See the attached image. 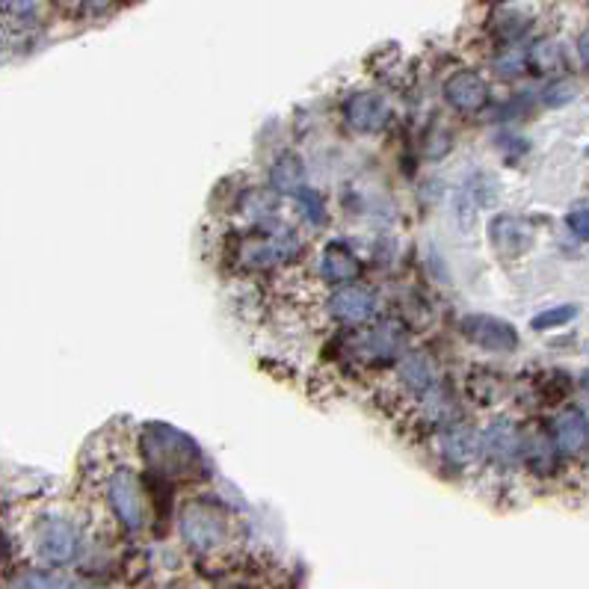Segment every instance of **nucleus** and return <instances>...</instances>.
<instances>
[{
    "mask_svg": "<svg viewBox=\"0 0 589 589\" xmlns=\"http://www.w3.org/2000/svg\"><path fill=\"white\" fill-rule=\"evenodd\" d=\"M178 527L184 542L199 554H210L228 542V513L210 500H190L178 516Z\"/></svg>",
    "mask_w": 589,
    "mask_h": 589,
    "instance_id": "1",
    "label": "nucleus"
},
{
    "mask_svg": "<svg viewBox=\"0 0 589 589\" xmlns=\"http://www.w3.org/2000/svg\"><path fill=\"white\" fill-rule=\"evenodd\" d=\"M151 439L142 441V448L149 450V457L158 468V474H187V471L201 465V453L184 432L172 427H149Z\"/></svg>",
    "mask_w": 589,
    "mask_h": 589,
    "instance_id": "2",
    "label": "nucleus"
},
{
    "mask_svg": "<svg viewBox=\"0 0 589 589\" xmlns=\"http://www.w3.org/2000/svg\"><path fill=\"white\" fill-rule=\"evenodd\" d=\"M104 491H107V504L113 516L122 521L124 530L137 534L146 525V491H142L140 477L133 474L128 465H115L107 480H104Z\"/></svg>",
    "mask_w": 589,
    "mask_h": 589,
    "instance_id": "3",
    "label": "nucleus"
},
{
    "mask_svg": "<svg viewBox=\"0 0 589 589\" xmlns=\"http://www.w3.org/2000/svg\"><path fill=\"white\" fill-rule=\"evenodd\" d=\"M296 252H299V237L294 231H287L285 226L278 231L267 228L246 240L243 249H240V264L246 269H276L287 264V260H294Z\"/></svg>",
    "mask_w": 589,
    "mask_h": 589,
    "instance_id": "4",
    "label": "nucleus"
},
{
    "mask_svg": "<svg viewBox=\"0 0 589 589\" xmlns=\"http://www.w3.org/2000/svg\"><path fill=\"white\" fill-rule=\"evenodd\" d=\"M376 291L362 282H346V285H337L335 291L329 294V317L335 323H344V326H364L371 323L376 317Z\"/></svg>",
    "mask_w": 589,
    "mask_h": 589,
    "instance_id": "5",
    "label": "nucleus"
},
{
    "mask_svg": "<svg viewBox=\"0 0 589 589\" xmlns=\"http://www.w3.org/2000/svg\"><path fill=\"white\" fill-rule=\"evenodd\" d=\"M405 344H409L405 326L397 320H382L355 337L353 350L362 355V362L380 364V362H391V359H397V355H403Z\"/></svg>",
    "mask_w": 589,
    "mask_h": 589,
    "instance_id": "6",
    "label": "nucleus"
},
{
    "mask_svg": "<svg viewBox=\"0 0 589 589\" xmlns=\"http://www.w3.org/2000/svg\"><path fill=\"white\" fill-rule=\"evenodd\" d=\"M344 122L353 133H380L385 124L391 122V104L382 98L380 92L362 90L353 92L350 98L344 101Z\"/></svg>",
    "mask_w": 589,
    "mask_h": 589,
    "instance_id": "7",
    "label": "nucleus"
},
{
    "mask_svg": "<svg viewBox=\"0 0 589 589\" xmlns=\"http://www.w3.org/2000/svg\"><path fill=\"white\" fill-rule=\"evenodd\" d=\"M462 335L474 346L489 350V353H513L518 346L516 326L491 314H468L465 320H462Z\"/></svg>",
    "mask_w": 589,
    "mask_h": 589,
    "instance_id": "8",
    "label": "nucleus"
},
{
    "mask_svg": "<svg viewBox=\"0 0 589 589\" xmlns=\"http://www.w3.org/2000/svg\"><path fill=\"white\" fill-rule=\"evenodd\" d=\"M36 551L45 563L65 566L77 557V530L65 518H45L36 534Z\"/></svg>",
    "mask_w": 589,
    "mask_h": 589,
    "instance_id": "9",
    "label": "nucleus"
},
{
    "mask_svg": "<svg viewBox=\"0 0 589 589\" xmlns=\"http://www.w3.org/2000/svg\"><path fill=\"white\" fill-rule=\"evenodd\" d=\"M439 453L441 459L453 468H471L474 462L482 459V444L480 432L465 423H450L439 432Z\"/></svg>",
    "mask_w": 589,
    "mask_h": 589,
    "instance_id": "10",
    "label": "nucleus"
},
{
    "mask_svg": "<svg viewBox=\"0 0 589 589\" xmlns=\"http://www.w3.org/2000/svg\"><path fill=\"white\" fill-rule=\"evenodd\" d=\"M489 98H491L489 83L471 69H462V72L450 74L448 81H444V101H448L450 107L459 110V113L486 110Z\"/></svg>",
    "mask_w": 589,
    "mask_h": 589,
    "instance_id": "11",
    "label": "nucleus"
},
{
    "mask_svg": "<svg viewBox=\"0 0 589 589\" xmlns=\"http://www.w3.org/2000/svg\"><path fill=\"white\" fill-rule=\"evenodd\" d=\"M551 439H554V450L563 453V457H581L589 448V421L581 409H563L554 418L551 427Z\"/></svg>",
    "mask_w": 589,
    "mask_h": 589,
    "instance_id": "12",
    "label": "nucleus"
},
{
    "mask_svg": "<svg viewBox=\"0 0 589 589\" xmlns=\"http://www.w3.org/2000/svg\"><path fill=\"white\" fill-rule=\"evenodd\" d=\"M439 382V364L427 353H405L397 362V385L409 397H421Z\"/></svg>",
    "mask_w": 589,
    "mask_h": 589,
    "instance_id": "13",
    "label": "nucleus"
},
{
    "mask_svg": "<svg viewBox=\"0 0 589 589\" xmlns=\"http://www.w3.org/2000/svg\"><path fill=\"white\" fill-rule=\"evenodd\" d=\"M320 276L329 285H346L362 276V260L344 243H329L320 255Z\"/></svg>",
    "mask_w": 589,
    "mask_h": 589,
    "instance_id": "14",
    "label": "nucleus"
},
{
    "mask_svg": "<svg viewBox=\"0 0 589 589\" xmlns=\"http://www.w3.org/2000/svg\"><path fill=\"white\" fill-rule=\"evenodd\" d=\"M480 444H482V457L498 462V465H509L521 453V439L509 421H498L486 432H480Z\"/></svg>",
    "mask_w": 589,
    "mask_h": 589,
    "instance_id": "15",
    "label": "nucleus"
},
{
    "mask_svg": "<svg viewBox=\"0 0 589 589\" xmlns=\"http://www.w3.org/2000/svg\"><path fill=\"white\" fill-rule=\"evenodd\" d=\"M237 210L252 226H267L278 214V192L269 187H252L237 199Z\"/></svg>",
    "mask_w": 589,
    "mask_h": 589,
    "instance_id": "16",
    "label": "nucleus"
},
{
    "mask_svg": "<svg viewBox=\"0 0 589 589\" xmlns=\"http://www.w3.org/2000/svg\"><path fill=\"white\" fill-rule=\"evenodd\" d=\"M305 187V166L299 154H282L273 166H269V190L278 196H296Z\"/></svg>",
    "mask_w": 589,
    "mask_h": 589,
    "instance_id": "17",
    "label": "nucleus"
},
{
    "mask_svg": "<svg viewBox=\"0 0 589 589\" xmlns=\"http://www.w3.org/2000/svg\"><path fill=\"white\" fill-rule=\"evenodd\" d=\"M521 228H525V226H521V222L513 219V217H500V219L491 222V237H495V243H498L500 252L516 255V252H521V249L527 246V240H521V235H525Z\"/></svg>",
    "mask_w": 589,
    "mask_h": 589,
    "instance_id": "18",
    "label": "nucleus"
},
{
    "mask_svg": "<svg viewBox=\"0 0 589 589\" xmlns=\"http://www.w3.org/2000/svg\"><path fill=\"white\" fill-rule=\"evenodd\" d=\"M577 317V305H557V308H548V312L536 314L530 326H534L536 332H545V329H559V326L572 323Z\"/></svg>",
    "mask_w": 589,
    "mask_h": 589,
    "instance_id": "19",
    "label": "nucleus"
},
{
    "mask_svg": "<svg viewBox=\"0 0 589 589\" xmlns=\"http://www.w3.org/2000/svg\"><path fill=\"white\" fill-rule=\"evenodd\" d=\"M296 201H299V210H303V217L312 222V226H323V222H326V208H323L320 192L303 187V190L296 192Z\"/></svg>",
    "mask_w": 589,
    "mask_h": 589,
    "instance_id": "20",
    "label": "nucleus"
},
{
    "mask_svg": "<svg viewBox=\"0 0 589 589\" xmlns=\"http://www.w3.org/2000/svg\"><path fill=\"white\" fill-rule=\"evenodd\" d=\"M13 589H69V584L51 572H24L13 581Z\"/></svg>",
    "mask_w": 589,
    "mask_h": 589,
    "instance_id": "21",
    "label": "nucleus"
},
{
    "mask_svg": "<svg viewBox=\"0 0 589 589\" xmlns=\"http://www.w3.org/2000/svg\"><path fill=\"white\" fill-rule=\"evenodd\" d=\"M530 60H534L539 69H554L559 63V47L554 42H539L534 47V54H530Z\"/></svg>",
    "mask_w": 589,
    "mask_h": 589,
    "instance_id": "22",
    "label": "nucleus"
},
{
    "mask_svg": "<svg viewBox=\"0 0 589 589\" xmlns=\"http://www.w3.org/2000/svg\"><path fill=\"white\" fill-rule=\"evenodd\" d=\"M42 0H0V13L13 18H30Z\"/></svg>",
    "mask_w": 589,
    "mask_h": 589,
    "instance_id": "23",
    "label": "nucleus"
},
{
    "mask_svg": "<svg viewBox=\"0 0 589 589\" xmlns=\"http://www.w3.org/2000/svg\"><path fill=\"white\" fill-rule=\"evenodd\" d=\"M566 226L577 240H589V208L572 210V214L566 217Z\"/></svg>",
    "mask_w": 589,
    "mask_h": 589,
    "instance_id": "24",
    "label": "nucleus"
},
{
    "mask_svg": "<svg viewBox=\"0 0 589 589\" xmlns=\"http://www.w3.org/2000/svg\"><path fill=\"white\" fill-rule=\"evenodd\" d=\"M575 98V86L572 83H554L551 90L545 92V104L548 107H559V104Z\"/></svg>",
    "mask_w": 589,
    "mask_h": 589,
    "instance_id": "25",
    "label": "nucleus"
},
{
    "mask_svg": "<svg viewBox=\"0 0 589 589\" xmlns=\"http://www.w3.org/2000/svg\"><path fill=\"white\" fill-rule=\"evenodd\" d=\"M81 6L86 13H104V9L110 6V0H81Z\"/></svg>",
    "mask_w": 589,
    "mask_h": 589,
    "instance_id": "26",
    "label": "nucleus"
},
{
    "mask_svg": "<svg viewBox=\"0 0 589 589\" xmlns=\"http://www.w3.org/2000/svg\"><path fill=\"white\" fill-rule=\"evenodd\" d=\"M577 54H581V60L589 65V30L581 38H577Z\"/></svg>",
    "mask_w": 589,
    "mask_h": 589,
    "instance_id": "27",
    "label": "nucleus"
},
{
    "mask_svg": "<svg viewBox=\"0 0 589 589\" xmlns=\"http://www.w3.org/2000/svg\"><path fill=\"white\" fill-rule=\"evenodd\" d=\"M581 385H584V388L589 391V373H584V376H581Z\"/></svg>",
    "mask_w": 589,
    "mask_h": 589,
    "instance_id": "28",
    "label": "nucleus"
},
{
    "mask_svg": "<svg viewBox=\"0 0 589 589\" xmlns=\"http://www.w3.org/2000/svg\"><path fill=\"white\" fill-rule=\"evenodd\" d=\"M0 551H4V539H0Z\"/></svg>",
    "mask_w": 589,
    "mask_h": 589,
    "instance_id": "29",
    "label": "nucleus"
},
{
    "mask_svg": "<svg viewBox=\"0 0 589 589\" xmlns=\"http://www.w3.org/2000/svg\"><path fill=\"white\" fill-rule=\"evenodd\" d=\"M586 154H589V149H586Z\"/></svg>",
    "mask_w": 589,
    "mask_h": 589,
    "instance_id": "30",
    "label": "nucleus"
}]
</instances>
